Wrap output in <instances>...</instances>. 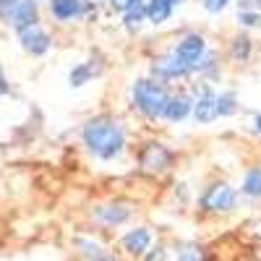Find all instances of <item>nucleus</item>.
Segmentation results:
<instances>
[{"mask_svg": "<svg viewBox=\"0 0 261 261\" xmlns=\"http://www.w3.org/2000/svg\"><path fill=\"white\" fill-rule=\"evenodd\" d=\"M123 130L110 118H94L84 125V144L99 160H113L123 149Z\"/></svg>", "mask_w": 261, "mask_h": 261, "instance_id": "nucleus-1", "label": "nucleus"}, {"mask_svg": "<svg viewBox=\"0 0 261 261\" xmlns=\"http://www.w3.org/2000/svg\"><path fill=\"white\" fill-rule=\"evenodd\" d=\"M134 99H136L139 110H141L144 115L157 118V115H162L165 105H167V92L162 89L160 84L141 79V81H136V84H134Z\"/></svg>", "mask_w": 261, "mask_h": 261, "instance_id": "nucleus-2", "label": "nucleus"}, {"mask_svg": "<svg viewBox=\"0 0 261 261\" xmlns=\"http://www.w3.org/2000/svg\"><path fill=\"white\" fill-rule=\"evenodd\" d=\"M172 55L178 58V63L186 71H196V65H199V60L204 55V39L199 34H186L178 42V47L172 50Z\"/></svg>", "mask_w": 261, "mask_h": 261, "instance_id": "nucleus-3", "label": "nucleus"}, {"mask_svg": "<svg viewBox=\"0 0 261 261\" xmlns=\"http://www.w3.org/2000/svg\"><path fill=\"white\" fill-rule=\"evenodd\" d=\"M201 206L209 212H230L235 206V191L230 186H214L206 191V196L201 199Z\"/></svg>", "mask_w": 261, "mask_h": 261, "instance_id": "nucleus-4", "label": "nucleus"}, {"mask_svg": "<svg viewBox=\"0 0 261 261\" xmlns=\"http://www.w3.org/2000/svg\"><path fill=\"white\" fill-rule=\"evenodd\" d=\"M6 16H8V21H11L18 32L37 27V8H34L32 0H18V3H16Z\"/></svg>", "mask_w": 261, "mask_h": 261, "instance_id": "nucleus-5", "label": "nucleus"}, {"mask_svg": "<svg viewBox=\"0 0 261 261\" xmlns=\"http://www.w3.org/2000/svg\"><path fill=\"white\" fill-rule=\"evenodd\" d=\"M167 165H170V151H167V149H162L160 144H149V146L144 149V154H141V167H144V170L160 172V170H165Z\"/></svg>", "mask_w": 261, "mask_h": 261, "instance_id": "nucleus-6", "label": "nucleus"}, {"mask_svg": "<svg viewBox=\"0 0 261 261\" xmlns=\"http://www.w3.org/2000/svg\"><path fill=\"white\" fill-rule=\"evenodd\" d=\"M18 34H21V45H24V50H29V53H34V55L47 53V47H50V37L42 32L39 27L24 29V32H18Z\"/></svg>", "mask_w": 261, "mask_h": 261, "instance_id": "nucleus-7", "label": "nucleus"}, {"mask_svg": "<svg viewBox=\"0 0 261 261\" xmlns=\"http://www.w3.org/2000/svg\"><path fill=\"white\" fill-rule=\"evenodd\" d=\"M149 243H151V235H149V230H144V227L130 230V232H125V238H123V248H125V253H130V256L146 253V251H149Z\"/></svg>", "mask_w": 261, "mask_h": 261, "instance_id": "nucleus-8", "label": "nucleus"}, {"mask_svg": "<svg viewBox=\"0 0 261 261\" xmlns=\"http://www.w3.org/2000/svg\"><path fill=\"white\" fill-rule=\"evenodd\" d=\"M193 115H196V120H199V123H209L214 118H220V97L206 92L199 102L193 105Z\"/></svg>", "mask_w": 261, "mask_h": 261, "instance_id": "nucleus-9", "label": "nucleus"}, {"mask_svg": "<svg viewBox=\"0 0 261 261\" xmlns=\"http://www.w3.org/2000/svg\"><path fill=\"white\" fill-rule=\"evenodd\" d=\"M175 3L178 0H149L144 13H146V18L151 21V24H162V21H167V16L172 13Z\"/></svg>", "mask_w": 261, "mask_h": 261, "instance_id": "nucleus-10", "label": "nucleus"}, {"mask_svg": "<svg viewBox=\"0 0 261 261\" xmlns=\"http://www.w3.org/2000/svg\"><path fill=\"white\" fill-rule=\"evenodd\" d=\"M188 113H191V99L188 97H183V94L167 97V105H165V110H162V115L167 120H183Z\"/></svg>", "mask_w": 261, "mask_h": 261, "instance_id": "nucleus-11", "label": "nucleus"}, {"mask_svg": "<svg viewBox=\"0 0 261 261\" xmlns=\"http://www.w3.org/2000/svg\"><path fill=\"white\" fill-rule=\"evenodd\" d=\"M128 214H130V209H128L125 204H110V206H102V209H97L99 222H105V225H120Z\"/></svg>", "mask_w": 261, "mask_h": 261, "instance_id": "nucleus-12", "label": "nucleus"}, {"mask_svg": "<svg viewBox=\"0 0 261 261\" xmlns=\"http://www.w3.org/2000/svg\"><path fill=\"white\" fill-rule=\"evenodd\" d=\"M79 11H81V3H79V0H53V16L60 18V21L73 18Z\"/></svg>", "mask_w": 261, "mask_h": 261, "instance_id": "nucleus-13", "label": "nucleus"}, {"mask_svg": "<svg viewBox=\"0 0 261 261\" xmlns=\"http://www.w3.org/2000/svg\"><path fill=\"white\" fill-rule=\"evenodd\" d=\"M76 246H79V251H81L86 258H92V261H105V258H107V251H105L99 243H94V241H86V238H84V241H79Z\"/></svg>", "mask_w": 261, "mask_h": 261, "instance_id": "nucleus-14", "label": "nucleus"}, {"mask_svg": "<svg viewBox=\"0 0 261 261\" xmlns=\"http://www.w3.org/2000/svg\"><path fill=\"white\" fill-rule=\"evenodd\" d=\"M243 191L248 196H261V170H251L246 180H243Z\"/></svg>", "mask_w": 261, "mask_h": 261, "instance_id": "nucleus-15", "label": "nucleus"}, {"mask_svg": "<svg viewBox=\"0 0 261 261\" xmlns=\"http://www.w3.org/2000/svg\"><path fill=\"white\" fill-rule=\"evenodd\" d=\"M248 39L246 37H238L235 39V45H232V55H238V58H241V60H246V55H248Z\"/></svg>", "mask_w": 261, "mask_h": 261, "instance_id": "nucleus-16", "label": "nucleus"}, {"mask_svg": "<svg viewBox=\"0 0 261 261\" xmlns=\"http://www.w3.org/2000/svg\"><path fill=\"white\" fill-rule=\"evenodd\" d=\"M94 71L89 68V65H81V68H76L73 71V76H71V81H73V86H81L84 84V79H89Z\"/></svg>", "mask_w": 261, "mask_h": 261, "instance_id": "nucleus-17", "label": "nucleus"}, {"mask_svg": "<svg viewBox=\"0 0 261 261\" xmlns=\"http://www.w3.org/2000/svg\"><path fill=\"white\" fill-rule=\"evenodd\" d=\"M235 110V97L232 94H220V115H227Z\"/></svg>", "mask_w": 261, "mask_h": 261, "instance_id": "nucleus-18", "label": "nucleus"}, {"mask_svg": "<svg viewBox=\"0 0 261 261\" xmlns=\"http://www.w3.org/2000/svg\"><path fill=\"white\" fill-rule=\"evenodd\" d=\"M141 13H144L141 6H134V8L125 13V24H128V27H136V24H139V18H141Z\"/></svg>", "mask_w": 261, "mask_h": 261, "instance_id": "nucleus-19", "label": "nucleus"}, {"mask_svg": "<svg viewBox=\"0 0 261 261\" xmlns=\"http://www.w3.org/2000/svg\"><path fill=\"white\" fill-rule=\"evenodd\" d=\"M225 6H227V0H204V8L209 13H220Z\"/></svg>", "mask_w": 261, "mask_h": 261, "instance_id": "nucleus-20", "label": "nucleus"}, {"mask_svg": "<svg viewBox=\"0 0 261 261\" xmlns=\"http://www.w3.org/2000/svg\"><path fill=\"white\" fill-rule=\"evenodd\" d=\"M241 21H243V24H248V27H258L261 24V16L258 13H241Z\"/></svg>", "mask_w": 261, "mask_h": 261, "instance_id": "nucleus-21", "label": "nucleus"}, {"mask_svg": "<svg viewBox=\"0 0 261 261\" xmlns=\"http://www.w3.org/2000/svg\"><path fill=\"white\" fill-rule=\"evenodd\" d=\"M146 261H165V251L162 248H154V251L146 256Z\"/></svg>", "mask_w": 261, "mask_h": 261, "instance_id": "nucleus-22", "label": "nucleus"}, {"mask_svg": "<svg viewBox=\"0 0 261 261\" xmlns=\"http://www.w3.org/2000/svg\"><path fill=\"white\" fill-rule=\"evenodd\" d=\"M16 3H18V0H0V13H8Z\"/></svg>", "mask_w": 261, "mask_h": 261, "instance_id": "nucleus-23", "label": "nucleus"}, {"mask_svg": "<svg viewBox=\"0 0 261 261\" xmlns=\"http://www.w3.org/2000/svg\"><path fill=\"white\" fill-rule=\"evenodd\" d=\"M8 92V84H6V76H3V71H0V97H3Z\"/></svg>", "mask_w": 261, "mask_h": 261, "instance_id": "nucleus-24", "label": "nucleus"}, {"mask_svg": "<svg viewBox=\"0 0 261 261\" xmlns=\"http://www.w3.org/2000/svg\"><path fill=\"white\" fill-rule=\"evenodd\" d=\"M123 6H128V8H134V6H139V0H120Z\"/></svg>", "mask_w": 261, "mask_h": 261, "instance_id": "nucleus-25", "label": "nucleus"}, {"mask_svg": "<svg viewBox=\"0 0 261 261\" xmlns=\"http://www.w3.org/2000/svg\"><path fill=\"white\" fill-rule=\"evenodd\" d=\"M256 128H258V130H261V115H258V118H256Z\"/></svg>", "mask_w": 261, "mask_h": 261, "instance_id": "nucleus-26", "label": "nucleus"}, {"mask_svg": "<svg viewBox=\"0 0 261 261\" xmlns=\"http://www.w3.org/2000/svg\"><path fill=\"white\" fill-rule=\"evenodd\" d=\"M256 6H258V8H261V0H256Z\"/></svg>", "mask_w": 261, "mask_h": 261, "instance_id": "nucleus-27", "label": "nucleus"}, {"mask_svg": "<svg viewBox=\"0 0 261 261\" xmlns=\"http://www.w3.org/2000/svg\"><path fill=\"white\" fill-rule=\"evenodd\" d=\"M238 3H248V0H238Z\"/></svg>", "mask_w": 261, "mask_h": 261, "instance_id": "nucleus-28", "label": "nucleus"}]
</instances>
